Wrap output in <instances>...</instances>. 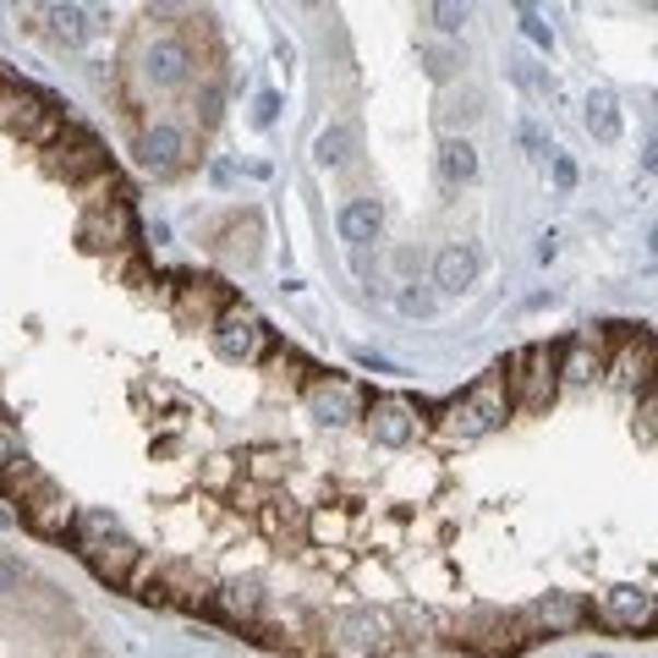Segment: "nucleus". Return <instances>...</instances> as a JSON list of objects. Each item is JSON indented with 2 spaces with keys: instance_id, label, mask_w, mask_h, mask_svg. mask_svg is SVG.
<instances>
[{
  "instance_id": "nucleus-29",
  "label": "nucleus",
  "mask_w": 658,
  "mask_h": 658,
  "mask_svg": "<svg viewBox=\"0 0 658 658\" xmlns=\"http://www.w3.org/2000/svg\"><path fill=\"white\" fill-rule=\"evenodd\" d=\"M516 23H521V39H532L538 50H554V28L543 23V12H532V7H521V12H516Z\"/></svg>"
},
{
  "instance_id": "nucleus-38",
  "label": "nucleus",
  "mask_w": 658,
  "mask_h": 658,
  "mask_svg": "<svg viewBox=\"0 0 658 658\" xmlns=\"http://www.w3.org/2000/svg\"><path fill=\"white\" fill-rule=\"evenodd\" d=\"M231 472H236V461L231 456H209V467H203V478L220 489V483H231Z\"/></svg>"
},
{
  "instance_id": "nucleus-40",
  "label": "nucleus",
  "mask_w": 658,
  "mask_h": 658,
  "mask_svg": "<svg viewBox=\"0 0 658 658\" xmlns=\"http://www.w3.org/2000/svg\"><path fill=\"white\" fill-rule=\"evenodd\" d=\"M280 116V94H258V127H269Z\"/></svg>"
},
{
  "instance_id": "nucleus-44",
  "label": "nucleus",
  "mask_w": 658,
  "mask_h": 658,
  "mask_svg": "<svg viewBox=\"0 0 658 658\" xmlns=\"http://www.w3.org/2000/svg\"><path fill=\"white\" fill-rule=\"evenodd\" d=\"M0 83H7V78H0Z\"/></svg>"
},
{
  "instance_id": "nucleus-14",
  "label": "nucleus",
  "mask_w": 658,
  "mask_h": 658,
  "mask_svg": "<svg viewBox=\"0 0 658 658\" xmlns=\"http://www.w3.org/2000/svg\"><path fill=\"white\" fill-rule=\"evenodd\" d=\"M368 434H374L379 445H390V450L412 445V439H418V407H412L407 396H379V401L368 407Z\"/></svg>"
},
{
  "instance_id": "nucleus-36",
  "label": "nucleus",
  "mask_w": 658,
  "mask_h": 658,
  "mask_svg": "<svg viewBox=\"0 0 658 658\" xmlns=\"http://www.w3.org/2000/svg\"><path fill=\"white\" fill-rule=\"evenodd\" d=\"M17 587H23V565L0 554V598H7V592H17Z\"/></svg>"
},
{
  "instance_id": "nucleus-23",
  "label": "nucleus",
  "mask_w": 658,
  "mask_h": 658,
  "mask_svg": "<svg viewBox=\"0 0 658 658\" xmlns=\"http://www.w3.org/2000/svg\"><path fill=\"white\" fill-rule=\"evenodd\" d=\"M581 121H587V132H592L598 143H614V138H620V105H614V94H609V89H592Z\"/></svg>"
},
{
  "instance_id": "nucleus-34",
  "label": "nucleus",
  "mask_w": 658,
  "mask_h": 658,
  "mask_svg": "<svg viewBox=\"0 0 658 658\" xmlns=\"http://www.w3.org/2000/svg\"><path fill=\"white\" fill-rule=\"evenodd\" d=\"M549 165H554V187H560V192H571V187H576V176H581V171H576V160H571V154H549Z\"/></svg>"
},
{
  "instance_id": "nucleus-3",
  "label": "nucleus",
  "mask_w": 658,
  "mask_h": 658,
  "mask_svg": "<svg viewBox=\"0 0 658 658\" xmlns=\"http://www.w3.org/2000/svg\"><path fill=\"white\" fill-rule=\"evenodd\" d=\"M505 412H510V390H505V379H500V368H494V374H483L467 396H456V401L445 407V434H450V439H483V434H494V428L505 423Z\"/></svg>"
},
{
  "instance_id": "nucleus-28",
  "label": "nucleus",
  "mask_w": 658,
  "mask_h": 658,
  "mask_svg": "<svg viewBox=\"0 0 658 658\" xmlns=\"http://www.w3.org/2000/svg\"><path fill=\"white\" fill-rule=\"evenodd\" d=\"M510 78H516L527 94H543V99H554V94H560V89H554V78H549V72H538L532 61H510Z\"/></svg>"
},
{
  "instance_id": "nucleus-27",
  "label": "nucleus",
  "mask_w": 658,
  "mask_h": 658,
  "mask_svg": "<svg viewBox=\"0 0 658 658\" xmlns=\"http://www.w3.org/2000/svg\"><path fill=\"white\" fill-rule=\"evenodd\" d=\"M45 17H50V34L61 45H83V34H89V12L83 7H45Z\"/></svg>"
},
{
  "instance_id": "nucleus-8",
  "label": "nucleus",
  "mask_w": 658,
  "mask_h": 658,
  "mask_svg": "<svg viewBox=\"0 0 658 658\" xmlns=\"http://www.w3.org/2000/svg\"><path fill=\"white\" fill-rule=\"evenodd\" d=\"M603 374H609L620 390L647 396V390L658 385V341L647 336V329H636V336H625V341L614 346V357L603 363Z\"/></svg>"
},
{
  "instance_id": "nucleus-11",
  "label": "nucleus",
  "mask_w": 658,
  "mask_h": 658,
  "mask_svg": "<svg viewBox=\"0 0 658 658\" xmlns=\"http://www.w3.org/2000/svg\"><path fill=\"white\" fill-rule=\"evenodd\" d=\"M598 620L614 631H653L658 625V592L647 587H609L598 592Z\"/></svg>"
},
{
  "instance_id": "nucleus-41",
  "label": "nucleus",
  "mask_w": 658,
  "mask_h": 658,
  "mask_svg": "<svg viewBox=\"0 0 658 658\" xmlns=\"http://www.w3.org/2000/svg\"><path fill=\"white\" fill-rule=\"evenodd\" d=\"M560 258V236L549 231V236H538V263H554Z\"/></svg>"
},
{
  "instance_id": "nucleus-18",
  "label": "nucleus",
  "mask_w": 658,
  "mask_h": 658,
  "mask_svg": "<svg viewBox=\"0 0 658 658\" xmlns=\"http://www.w3.org/2000/svg\"><path fill=\"white\" fill-rule=\"evenodd\" d=\"M472 280H478V247H472V242L439 247V258H434V285L450 291V296H461Z\"/></svg>"
},
{
  "instance_id": "nucleus-10",
  "label": "nucleus",
  "mask_w": 658,
  "mask_h": 658,
  "mask_svg": "<svg viewBox=\"0 0 658 658\" xmlns=\"http://www.w3.org/2000/svg\"><path fill=\"white\" fill-rule=\"evenodd\" d=\"M23 521H28L39 538H72V527H78V505H72L50 478H39V483L23 494Z\"/></svg>"
},
{
  "instance_id": "nucleus-21",
  "label": "nucleus",
  "mask_w": 658,
  "mask_h": 658,
  "mask_svg": "<svg viewBox=\"0 0 658 658\" xmlns=\"http://www.w3.org/2000/svg\"><path fill=\"white\" fill-rule=\"evenodd\" d=\"M598 374H603L598 336H576L571 346H560V379H565V385H592Z\"/></svg>"
},
{
  "instance_id": "nucleus-43",
  "label": "nucleus",
  "mask_w": 658,
  "mask_h": 658,
  "mask_svg": "<svg viewBox=\"0 0 658 658\" xmlns=\"http://www.w3.org/2000/svg\"><path fill=\"white\" fill-rule=\"evenodd\" d=\"M653 258H658V231H653Z\"/></svg>"
},
{
  "instance_id": "nucleus-16",
  "label": "nucleus",
  "mask_w": 658,
  "mask_h": 658,
  "mask_svg": "<svg viewBox=\"0 0 658 658\" xmlns=\"http://www.w3.org/2000/svg\"><path fill=\"white\" fill-rule=\"evenodd\" d=\"M521 620L532 625V636H538V631H549V636H554V631H576V625L587 620V598H581V592H543Z\"/></svg>"
},
{
  "instance_id": "nucleus-39",
  "label": "nucleus",
  "mask_w": 658,
  "mask_h": 658,
  "mask_svg": "<svg viewBox=\"0 0 658 658\" xmlns=\"http://www.w3.org/2000/svg\"><path fill=\"white\" fill-rule=\"evenodd\" d=\"M220 105H225L220 89H203V94H198V116H203V121H220Z\"/></svg>"
},
{
  "instance_id": "nucleus-6",
  "label": "nucleus",
  "mask_w": 658,
  "mask_h": 658,
  "mask_svg": "<svg viewBox=\"0 0 658 658\" xmlns=\"http://www.w3.org/2000/svg\"><path fill=\"white\" fill-rule=\"evenodd\" d=\"M214 346H220V357H231V363H263V357L274 352V329H269L247 302H231V307L214 318Z\"/></svg>"
},
{
  "instance_id": "nucleus-33",
  "label": "nucleus",
  "mask_w": 658,
  "mask_h": 658,
  "mask_svg": "<svg viewBox=\"0 0 658 658\" xmlns=\"http://www.w3.org/2000/svg\"><path fill=\"white\" fill-rule=\"evenodd\" d=\"M428 17H434V28H439V34H461L467 7H428Z\"/></svg>"
},
{
  "instance_id": "nucleus-26",
  "label": "nucleus",
  "mask_w": 658,
  "mask_h": 658,
  "mask_svg": "<svg viewBox=\"0 0 658 658\" xmlns=\"http://www.w3.org/2000/svg\"><path fill=\"white\" fill-rule=\"evenodd\" d=\"M116 532H121V521H116L110 510H78L72 543H78V554H89L94 543H105V538H116Z\"/></svg>"
},
{
  "instance_id": "nucleus-4",
  "label": "nucleus",
  "mask_w": 658,
  "mask_h": 658,
  "mask_svg": "<svg viewBox=\"0 0 658 658\" xmlns=\"http://www.w3.org/2000/svg\"><path fill=\"white\" fill-rule=\"evenodd\" d=\"M0 127L7 132H17L23 143H39V149H50L61 132H67V116L45 99V94H34V89H17L12 78L0 83Z\"/></svg>"
},
{
  "instance_id": "nucleus-15",
  "label": "nucleus",
  "mask_w": 658,
  "mask_h": 658,
  "mask_svg": "<svg viewBox=\"0 0 658 658\" xmlns=\"http://www.w3.org/2000/svg\"><path fill=\"white\" fill-rule=\"evenodd\" d=\"M83 560H89V571H94L99 581H110V587H132V576H138V565H143V549H138L127 532H116V538L94 543Z\"/></svg>"
},
{
  "instance_id": "nucleus-20",
  "label": "nucleus",
  "mask_w": 658,
  "mask_h": 658,
  "mask_svg": "<svg viewBox=\"0 0 658 658\" xmlns=\"http://www.w3.org/2000/svg\"><path fill=\"white\" fill-rule=\"evenodd\" d=\"M143 78H149L154 89H176V83L187 78V45H176V39L149 45V56H143Z\"/></svg>"
},
{
  "instance_id": "nucleus-32",
  "label": "nucleus",
  "mask_w": 658,
  "mask_h": 658,
  "mask_svg": "<svg viewBox=\"0 0 658 658\" xmlns=\"http://www.w3.org/2000/svg\"><path fill=\"white\" fill-rule=\"evenodd\" d=\"M401 313H407V318H428V313H434V291H423V285L401 291Z\"/></svg>"
},
{
  "instance_id": "nucleus-1",
  "label": "nucleus",
  "mask_w": 658,
  "mask_h": 658,
  "mask_svg": "<svg viewBox=\"0 0 658 658\" xmlns=\"http://www.w3.org/2000/svg\"><path fill=\"white\" fill-rule=\"evenodd\" d=\"M324 642L336 658H379L396 647V620L385 609H341L324 620Z\"/></svg>"
},
{
  "instance_id": "nucleus-31",
  "label": "nucleus",
  "mask_w": 658,
  "mask_h": 658,
  "mask_svg": "<svg viewBox=\"0 0 658 658\" xmlns=\"http://www.w3.org/2000/svg\"><path fill=\"white\" fill-rule=\"evenodd\" d=\"M423 61H428V78H434V83H450V72L461 67V61H456L450 50H439V45H423Z\"/></svg>"
},
{
  "instance_id": "nucleus-37",
  "label": "nucleus",
  "mask_w": 658,
  "mask_h": 658,
  "mask_svg": "<svg viewBox=\"0 0 658 658\" xmlns=\"http://www.w3.org/2000/svg\"><path fill=\"white\" fill-rule=\"evenodd\" d=\"M516 138H521V149H527V154H554V149L543 143V132H538L532 121H521V127H516Z\"/></svg>"
},
{
  "instance_id": "nucleus-19",
  "label": "nucleus",
  "mask_w": 658,
  "mask_h": 658,
  "mask_svg": "<svg viewBox=\"0 0 658 658\" xmlns=\"http://www.w3.org/2000/svg\"><path fill=\"white\" fill-rule=\"evenodd\" d=\"M263 598H258V587H220L214 592V603H209V614L214 620H225V625H242V631H258L263 625Z\"/></svg>"
},
{
  "instance_id": "nucleus-13",
  "label": "nucleus",
  "mask_w": 658,
  "mask_h": 658,
  "mask_svg": "<svg viewBox=\"0 0 658 658\" xmlns=\"http://www.w3.org/2000/svg\"><path fill=\"white\" fill-rule=\"evenodd\" d=\"M138 165L154 176H176L187 165V132L171 121H154L149 132H138Z\"/></svg>"
},
{
  "instance_id": "nucleus-30",
  "label": "nucleus",
  "mask_w": 658,
  "mask_h": 658,
  "mask_svg": "<svg viewBox=\"0 0 658 658\" xmlns=\"http://www.w3.org/2000/svg\"><path fill=\"white\" fill-rule=\"evenodd\" d=\"M642 407H636V434L642 439H658V385L647 390V396H636Z\"/></svg>"
},
{
  "instance_id": "nucleus-42",
  "label": "nucleus",
  "mask_w": 658,
  "mask_h": 658,
  "mask_svg": "<svg viewBox=\"0 0 658 658\" xmlns=\"http://www.w3.org/2000/svg\"><path fill=\"white\" fill-rule=\"evenodd\" d=\"M642 171H647V176H658V138L647 143V154H642Z\"/></svg>"
},
{
  "instance_id": "nucleus-22",
  "label": "nucleus",
  "mask_w": 658,
  "mask_h": 658,
  "mask_svg": "<svg viewBox=\"0 0 658 658\" xmlns=\"http://www.w3.org/2000/svg\"><path fill=\"white\" fill-rule=\"evenodd\" d=\"M379 231H385V203H379V198H352V203L341 209V236H346L352 247L374 242Z\"/></svg>"
},
{
  "instance_id": "nucleus-17",
  "label": "nucleus",
  "mask_w": 658,
  "mask_h": 658,
  "mask_svg": "<svg viewBox=\"0 0 658 658\" xmlns=\"http://www.w3.org/2000/svg\"><path fill=\"white\" fill-rule=\"evenodd\" d=\"M231 302H236V296H231L220 280H181V285H176V313H181V318H203L209 329H214V318H220Z\"/></svg>"
},
{
  "instance_id": "nucleus-2",
  "label": "nucleus",
  "mask_w": 658,
  "mask_h": 658,
  "mask_svg": "<svg viewBox=\"0 0 658 658\" xmlns=\"http://www.w3.org/2000/svg\"><path fill=\"white\" fill-rule=\"evenodd\" d=\"M500 379H505V390H510V407H527V412L549 407L554 390H560V346L538 341V346L510 352V363L500 368Z\"/></svg>"
},
{
  "instance_id": "nucleus-25",
  "label": "nucleus",
  "mask_w": 658,
  "mask_h": 658,
  "mask_svg": "<svg viewBox=\"0 0 658 658\" xmlns=\"http://www.w3.org/2000/svg\"><path fill=\"white\" fill-rule=\"evenodd\" d=\"M439 176L445 181H472L478 176V149L467 138H445L439 143Z\"/></svg>"
},
{
  "instance_id": "nucleus-35",
  "label": "nucleus",
  "mask_w": 658,
  "mask_h": 658,
  "mask_svg": "<svg viewBox=\"0 0 658 658\" xmlns=\"http://www.w3.org/2000/svg\"><path fill=\"white\" fill-rule=\"evenodd\" d=\"M280 472H285V456H280V450H258V456H252V478L269 483V478H280Z\"/></svg>"
},
{
  "instance_id": "nucleus-12",
  "label": "nucleus",
  "mask_w": 658,
  "mask_h": 658,
  "mask_svg": "<svg viewBox=\"0 0 658 658\" xmlns=\"http://www.w3.org/2000/svg\"><path fill=\"white\" fill-rule=\"evenodd\" d=\"M50 171L67 176V181H89V176H105V143L67 127L56 143H50Z\"/></svg>"
},
{
  "instance_id": "nucleus-5",
  "label": "nucleus",
  "mask_w": 658,
  "mask_h": 658,
  "mask_svg": "<svg viewBox=\"0 0 658 658\" xmlns=\"http://www.w3.org/2000/svg\"><path fill=\"white\" fill-rule=\"evenodd\" d=\"M450 631H456L461 647L489 653V658H494V653H516V647L532 642V625H527L521 614H505V609H472V614H456Z\"/></svg>"
},
{
  "instance_id": "nucleus-7",
  "label": "nucleus",
  "mask_w": 658,
  "mask_h": 658,
  "mask_svg": "<svg viewBox=\"0 0 658 658\" xmlns=\"http://www.w3.org/2000/svg\"><path fill=\"white\" fill-rule=\"evenodd\" d=\"M302 396H307V412H313L318 423H329V428H346V423L368 418V396H363V385H357V379H341V374H318V379H307Z\"/></svg>"
},
{
  "instance_id": "nucleus-9",
  "label": "nucleus",
  "mask_w": 658,
  "mask_h": 658,
  "mask_svg": "<svg viewBox=\"0 0 658 658\" xmlns=\"http://www.w3.org/2000/svg\"><path fill=\"white\" fill-rule=\"evenodd\" d=\"M78 242H83L89 252L127 247V242H132V203H127V192H116V198L83 209V220H78Z\"/></svg>"
},
{
  "instance_id": "nucleus-24",
  "label": "nucleus",
  "mask_w": 658,
  "mask_h": 658,
  "mask_svg": "<svg viewBox=\"0 0 658 658\" xmlns=\"http://www.w3.org/2000/svg\"><path fill=\"white\" fill-rule=\"evenodd\" d=\"M352 149H357V132H352V127H324L318 143H313V160H318L324 171H341V165L352 160Z\"/></svg>"
}]
</instances>
